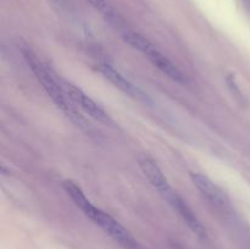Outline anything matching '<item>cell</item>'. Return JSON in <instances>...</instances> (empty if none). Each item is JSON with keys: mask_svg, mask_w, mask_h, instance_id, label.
<instances>
[{"mask_svg": "<svg viewBox=\"0 0 250 249\" xmlns=\"http://www.w3.org/2000/svg\"><path fill=\"white\" fill-rule=\"evenodd\" d=\"M62 187L73 203L82 210L83 214L92 220L97 226H99L105 233L109 234L120 246L124 247L125 249H141V244L134 238L133 234L111 215L95 207L75 182L67 180L62 183Z\"/></svg>", "mask_w": 250, "mask_h": 249, "instance_id": "1", "label": "cell"}, {"mask_svg": "<svg viewBox=\"0 0 250 249\" xmlns=\"http://www.w3.org/2000/svg\"><path fill=\"white\" fill-rule=\"evenodd\" d=\"M21 51L24 60H26V63L28 65V67L31 68V71L33 72V75L36 76L38 82L41 83L43 89L46 92V94L51 98L54 104H55L66 116L70 117L77 126H87V122H85L84 117H83L80 112L76 111L75 107L72 106L73 103L68 99L67 94L65 93L62 83H61V78L56 77L55 72H53L50 68L46 67L45 63L42 62L41 59L38 58V55H37L32 49L23 48Z\"/></svg>", "mask_w": 250, "mask_h": 249, "instance_id": "2", "label": "cell"}, {"mask_svg": "<svg viewBox=\"0 0 250 249\" xmlns=\"http://www.w3.org/2000/svg\"><path fill=\"white\" fill-rule=\"evenodd\" d=\"M121 37L129 46H132L133 49L138 50L139 53L146 55L150 60V62L156 68H159L164 75H166L168 78L180 83V84H187V77L183 75L182 71L167 56L164 55L148 38L142 36L138 32L131 31L128 28L121 31Z\"/></svg>", "mask_w": 250, "mask_h": 249, "instance_id": "3", "label": "cell"}, {"mask_svg": "<svg viewBox=\"0 0 250 249\" xmlns=\"http://www.w3.org/2000/svg\"><path fill=\"white\" fill-rule=\"evenodd\" d=\"M61 83H62V87L65 89V93L67 94L68 99L73 103V104L77 105L80 109H82L83 111L87 115H89L90 117H93L97 121L102 122V124H110L112 122V119L110 117V115L103 109L102 106L97 104L89 95L85 94L81 88L76 87L75 84H72L68 81L61 78Z\"/></svg>", "mask_w": 250, "mask_h": 249, "instance_id": "4", "label": "cell"}, {"mask_svg": "<svg viewBox=\"0 0 250 249\" xmlns=\"http://www.w3.org/2000/svg\"><path fill=\"white\" fill-rule=\"evenodd\" d=\"M97 70L99 71V73H102L103 77L106 78L111 84H114L117 89H120L122 93L128 95V97L133 98V99L138 100V102L146 103V104L151 103L148 94H146L141 88H138L134 83L127 80L122 73L115 70L109 63H99V65H97Z\"/></svg>", "mask_w": 250, "mask_h": 249, "instance_id": "5", "label": "cell"}, {"mask_svg": "<svg viewBox=\"0 0 250 249\" xmlns=\"http://www.w3.org/2000/svg\"><path fill=\"white\" fill-rule=\"evenodd\" d=\"M163 198L165 200H167L168 204L173 208L175 211H177V214L180 215L181 219L186 222V225L189 227V229L195 234V236H198L202 239L207 238V229L203 226L202 221L198 219V216L195 215V212L193 211L192 208L188 205V203L186 202L177 192H175V190L172 189L170 193H167V194Z\"/></svg>", "mask_w": 250, "mask_h": 249, "instance_id": "6", "label": "cell"}, {"mask_svg": "<svg viewBox=\"0 0 250 249\" xmlns=\"http://www.w3.org/2000/svg\"><path fill=\"white\" fill-rule=\"evenodd\" d=\"M138 166L141 168V171L143 172V175L148 178L149 182L151 183L154 188L160 193L163 197H165L167 193H170L172 190L170 182L166 178V176L164 175V172L161 171V168L159 167L158 164L155 163L154 159H151L148 155H142L138 159Z\"/></svg>", "mask_w": 250, "mask_h": 249, "instance_id": "7", "label": "cell"}, {"mask_svg": "<svg viewBox=\"0 0 250 249\" xmlns=\"http://www.w3.org/2000/svg\"><path fill=\"white\" fill-rule=\"evenodd\" d=\"M190 180H192L193 185L195 186L200 194L203 197L207 198L210 203L217 207H224L226 200H225V195L220 190V188L210 180L208 176L203 175V173H190Z\"/></svg>", "mask_w": 250, "mask_h": 249, "instance_id": "8", "label": "cell"}, {"mask_svg": "<svg viewBox=\"0 0 250 249\" xmlns=\"http://www.w3.org/2000/svg\"><path fill=\"white\" fill-rule=\"evenodd\" d=\"M93 7H94L97 11H99L102 14V16L109 22L110 24L115 27H119L120 31H124L126 28H122V20L119 16L116 10L109 4L107 0H87Z\"/></svg>", "mask_w": 250, "mask_h": 249, "instance_id": "9", "label": "cell"}, {"mask_svg": "<svg viewBox=\"0 0 250 249\" xmlns=\"http://www.w3.org/2000/svg\"><path fill=\"white\" fill-rule=\"evenodd\" d=\"M242 1H243V5L244 7H246L247 11L250 14V0H242Z\"/></svg>", "mask_w": 250, "mask_h": 249, "instance_id": "10", "label": "cell"}, {"mask_svg": "<svg viewBox=\"0 0 250 249\" xmlns=\"http://www.w3.org/2000/svg\"><path fill=\"white\" fill-rule=\"evenodd\" d=\"M51 1H54V2H55V4H58V5H60V6H61V5H65V0H51Z\"/></svg>", "mask_w": 250, "mask_h": 249, "instance_id": "11", "label": "cell"}]
</instances>
